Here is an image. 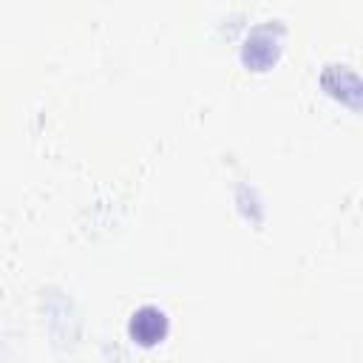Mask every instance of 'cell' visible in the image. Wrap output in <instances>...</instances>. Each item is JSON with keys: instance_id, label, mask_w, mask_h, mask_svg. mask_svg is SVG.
<instances>
[{"instance_id": "obj_1", "label": "cell", "mask_w": 363, "mask_h": 363, "mask_svg": "<svg viewBox=\"0 0 363 363\" xmlns=\"http://www.w3.org/2000/svg\"><path fill=\"white\" fill-rule=\"evenodd\" d=\"M130 337L142 346H153L167 335V315L159 306H142L130 315Z\"/></svg>"}]
</instances>
